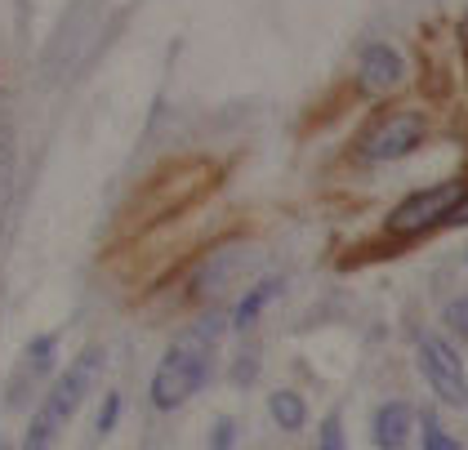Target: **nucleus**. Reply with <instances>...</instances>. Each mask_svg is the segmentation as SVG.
I'll return each mask as SVG.
<instances>
[{"mask_svg":"<svg viewBox=\"0 0 468 450\" xmlns=\"http://www.w3.org/2000/svg\"><path fill=\"white\" fill-rule=\"evenodd\" d=\"M424 134H429L424 112H393L361 139V161H401L424 143Z\"/></svg>","mask_w":468,"mask_h":450,"instance_id":"5","label":"nucleus"},{"mask_svg":"<svg viewBox=\"0 0 468 450\" xmlns=\"http://www.w3.org/2000/svg\"><path fill=\"white\" fill-rule=\"evenodd\" d=\"M441 321H446L455 335H464V339H468V295L451 299V304H446V312H441Z\"/></svg>","mask_w":468,"mask_h":450,"instance_id":"12","label":"nucleus"},{"mask_svg":"<svg viewBox=\"0 0 468 450\" xmlns=\"http://www.w3.org/2000/svg\"><path fill=\"white\" fill-rule=\"evenodd\" d=\"M464 36H468V14H464Z\"/></svg>","mask_w":468,"mask_h":450,"instance_id":"17","label":"nucleus"},{"mask_svg":"<svg viewBox=\"0 0 468 450\" xmlns=\"http://www.w3.org/2000/svg\"><path fill=\"white\" fill-rule=\"evenodd\" d=\"M218 326H192L165 348L156 375H152V406L156 411H179L183 402L206 383L210 375V352H215Z\"/></svg>","mask_w":468,"mask_h":450,"instance_id":"1","label":"nucleus"},{"mask_svg":"<svg viewBox=\"0 0 468 450\" xmlns=\"http://www.w3.org/2000/svg\"><path fill=\"white\" fill-rule=\"evenodd\" d=\"M317 450H348V442H344V423H339V415H330L322 423V433H317Z\"/></svg>","mask_w":468,"mask_h":450,"instance_id":"11","label":"nucleus"},{"mask_svg":"<svg viewBox=\"0 0 468 450\" xmlns=\"http://www.w3.org/2000/svg\"><path fill=\"white\" fill-rule=\"evenodd\" d=\"M415 433V411L406 402H384L370 419V442L379 450H401Z\"/></svg>","mask_w":468,"mask_h":450,"instance_id":"7","label":"nucleus"},{"mask_svg":"<svg viewBox=\"0 0 468 450\" xmlns=\"http://www.w3.org/2000/svg\"><path fill=\"white\" fill-rule=\"evenodd\" d=\"M464 192H468L464 178H446V183H432V188L410 192V197L388 214V232H393V237H420V232H429L437 223H446L451 206H455Z\"/></svg>","mask_w":468,"mask_h":450,"instance_id":"3","label":"nucleus"},{"mask_svg":"<svg viewBox=\"0 0 468 450\" xmlns=\"http://www.w3.org/2000/svg\"><path fill=\"white\" fill-rule=\"evenodd\" d=\"M0 450H9V446H0Z\"/></svg>","mask_w":468,"mask_h":450,"instance_id":"18","label":"nucleus"},{"mask_svg":"<svg viewBox=\"0 0 468 450\" xmlns=\"http://www.w3.org/2000/svg\"><path fill=\"white\" fill-rule=\"evenodd\" d=\"M277 290H282V281H259L250 295H246V299L237 304V312H232V326H237V330L254 326V321H259V312H263L268 304H272V299H277Z\"/></svg>","mask_w":468,"mask_h":450,"instance_id":"9","label":"nucleus"},{"mask_svg":"<svg viewBox=\"0 0 468 450\" xmlns=\"http://www.w3.org/2000/svg\"><path fill=\"white\" fill-rule=\"evenodd\" d=\"M228 446H232V423L223 419V423H218V433H215V450H228Z\"/></svg>","mask_w":468,"mask_h":450,"instance_id":"16","label":"nucleus"},{"mask_svg":"<svg viewBox=\"0 0 468 450\" xmlns=\"http://www.w3.org/2000/svg\"><path fill=\"white\" fill-rule=\"evenodd\" d=\"M424 450H460V442H455L437 419H429V423H424Z\"/></svg>","mask_w":468,"mask_h":450,"instance_id":"13","label":"nucleus"},{"mask_svg":"<svg viewBox=\"0 0 468 450\" xmlns=\"http://www.w3.org/2000/svg\"><path fill=\"white\" fill-rule=\"evenodd\" d=\"M415 357H420L424 380L432 383V392L446 406H468V370H464L460 348L451 344V339H441V335H420Z\"/></svg>","mask_w":468,"mask_h":450,"instance_id":"4","label":"nucleus"},{"mask_svg":"<svg viewBox=\"0 0 468 450\" xmlns=\"http://www.w3.org/2000/svg\"><path fill=\"white\" fill-rule=\"evenodd\" d=\"M401 76H406V63H401V54H397L393 45L375 40V45H366V49H361L357 80H361V90H366V94L397 90V85H401Z\"/></svg>","mask_w":468,"mask_h":450,"instance_id":"6","label":"nucleus"},{"mask_svg":"<svg viewBox=\"0 0 468 450\" xmlns=\"http://www.w3.org/2000/svg\"><path fill=\"white\" fill-rule=\"evenodd\" d=\"M116 415H121V397L108 392V402H103V411H99V433H112V428H116Z\"/></svg>","mask_w":468,"mask_h":450,"instance_id":"14","label":"nucleus"},{"mask_svg":"<svg viewBox=\"0 0 468 450\" xmlns=\"http://www.w3.org/2000/svg\"><path fill=\"white\" fill-rule=\"evenodd\" d=\"M99 370H103V352L99 348H85L72 366L54 380V388L45 392V402H40V411L32 415V423H27V437H23L18 450H49L54 433L80 411V402H85L90 383L99 380Z\"/></svg>","mask_w":468,"mask_h":450,"instance_id":"2","label":"nucleus"},{"mask_svg":"<svg viewBox=\"0 0 468 450\" xmlns=\"http://www.w3.org/2000/svg\"><path fill=\"white\" fill-rule=\"evenodd\" d=\"M464 263H468V254H464Z\"/></svg>","mask_w":468,"mask_h":450,"instance_id":"19","label":"nucleus"},{"mask_svg":"<svg viewBox=\"0 0 468 450\" xmlns=\"http://www.w3.org/2000/svg\"><path fill=\"white\" fill-rule=\"evenodd\" d=\"M9 201H14V170H9V152L0 147V237H5V219H9Z\"/></svg>","mask_w":468,"mask_h":450,"instance_id":"10","label":"nucleus"},{"mask_svg":"<svg viewBox=\"0 0 468 450\" xmlns=\"http://www.w3.org/2000/svg\"><path fill=\"white\" fill-rule=\"evenodd\" d=\"M268 415H272L277 428L294 433V428H303V423H308V406H303V397H299V392L282 388V392H272V397H268Z\"/></svg>","mask_w":468,"mask_h":450,"instance_id":"8","label":"nucleus"},{"mask_svg":"<svg viewBox=\"0 0 468 450\" xmlns=\"http://www.w3.org/2000/svg\"><path fill=\"white\" fill-rule=\"evenodd\" d=\"M446 223H451V228H464V223H468V192L460 197V201H455V206H451V214H446Z\"/></svg>","mask_w":468,"mask_h":450,"instance_id":"15","label":"nucleus"}]
</instances>
